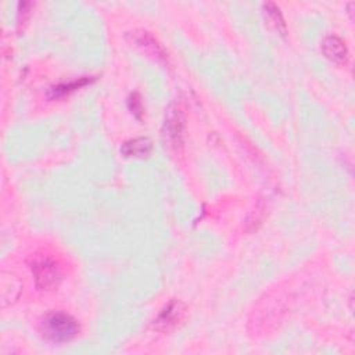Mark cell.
I'll return each instance as SVG.
<instances>
[{
	"mask_svg": "<svg viewBox=\"0 0 355 355\" xmlns=\"http://www.w3.org/2000/svg\"><path fill=\"white\" fill-rule=\"evenodd\" d=\"M153 143L149 138H136L122 145L121 153L128 158H146L152 154Z\"/></svg>",
	"mask_w": 355,
	"mask_h": 355,
	"instance_id": "52a82bcc",
	"label": "cell"
},
{
	"mask_svg": "<svg viewBox=\"0 0 355 355\" xmlns=\"http://www.w3.org/2000/svg\"><path fill=\"white\" fill-rule=\"evenodd\" d=\"M185 316H186L185 304L178 300H172L163 308V311L154 320V327L157 330L170 331V330L175 329L178 325H181L183 322Z\"/></svg>",
	"mask_w": 355,
	"mask_h": 355,
	"instance_id": "3957f363",
	"label": "cell"
},
{
	"mask_svg": "<svg viewBox=\"0 0 355 355\" xmlns=\"http://www.w3.org/2000/svg\"><path fill=\"white\" fill-rule=\"evenodd\" d=\"M128 39H131V42L136 48H139L143 53L149 55L154 60L163 62L167 59V55H165L163 46L150 33H147L145 30H136V31H132L128 34Z\"/></svg>",
	"mask_w": 355,
	"mask_h": 355,
	"instance_id": "277c9868",
	"label": "cell"
},
{
	"mask_svg": "<svg viewBox=\"0 0 355 355\" xmlns=\"http://www.w3.org/2000/svg\"><path fill=\"white\" fill-rule=\"evenodd\" d=\"M165 136L172 143V146L178 147L182 145L183 136V114L181 109H171L168 117L165 120Z\"/></svg>",
	"mask_w": 355,
	"mask_h": 355,
	"instance_id": "8992f818",
	"label": "cell"
},
{
	"mask_svg": "<svg viewBox=\"0 0 355 355\" xmlns=\"http://www.w3.org/2000/svg\"><path fill=\"white\" fill-rule=\"evenodd\" d=\"M89 82H91V80H88V78L85 77V78H81V80L74 81V82H70V84L57 85V87H55V88L51 89L49 96H51L52 99L66 96V95H69V93H71V92H74V91H77V89H80V88H82V87H85V85H88Z\"/></svg>",
	"mask_w": 355,
	"mask_h": 355,
	"instance_id": "9c48e42d",
	"label": "cell"
},
{
	"mask_svg": "<svg viewBox=\"0 0 355 355\" xmlns=\"http://www.w3.org/2000/svg\"><path fill=\"white\" fill-rule=\"evenodd\" d=\"M42 334L53 343H69L80 333L78 322L69 313L52 312L41 323Z\"/></svg>",
	"mask_w": 355,
	"mask_h": 355,
	"instance_id": "6da1fadb",
	"label": "cell"
},
{
	"mask_svg": "<svg viewBox=\"0 0 355 355\" xmlns=\"http://www.w3.org/2000/svg\"><path fill=\"white\" fill-rule=\"evenodd\" d=\"M264 9V15L268 20V23L280 34V35H286L287 33V27H286V23H284V19L280 13V9L272 3V2H268L262 6Z\"/></svg>",
	"mask_w": 355,
	"mask_h": 355,
	"instance_id": "ba28073f",
	"label": "cell"
},
{
	"mask_svg": "<svg viewBox=\"0 0 355 355\" xmlns=\"http://www.w3.org/2000/svg\"><path fill=\"white\" fill-rule=\"evenodd\" d=\"M320 49H322V53L325 55V57L329 59L331 63L338 64V66L347 64L349 53H348V49H347L344 41L340 39L338 37L327 35L326 38H323V41L320 44Z\"/></svg>",
	"mask_w": 355,
	"mask_h": 355,
	"instance_id": "5b68a950",
	"label": "cell"
},
{
	"mask_svg": "<svg viewBox=\"0 0 355 355\" xmlns=\"http://www.w3.org/2000/svg\"><path fill=\"white\" fill-rule=\"evenodd\" d=\"M35 284L39 290H51L59 286L62 280L60 266L46 255H38L31 264Z\"/></svg>",
	"mask_w": 355,
	"mask_h": 355,
	"instance_id": "7a4b0ae2",
	"label": "cell"
},
{
	"mask_svg": "<svg viewBox=\"0 0 355 355\" xmlns=\"http://www.w3.org/2000/svg\"><path fill=\"white\" fill-rule=\"evenodd\" d=\"M129 109H131L132 114L136 116V118L142 120L143 106H142V102H140V98H139L138 93H134V95L129 98Z\"/></svg>",
	"mask_w": 355,
	"mask_h": 355,
	"instance_id": "30bf717a",
	"label": "cell"
}]
</instances>
